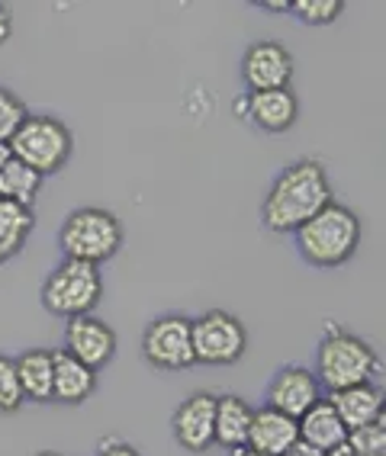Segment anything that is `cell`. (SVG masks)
Wrapping results in <instances>:
<instances>
[{
  "label": "cell",
  "mask_w": 386,
  "mask_h": 456,
  "mask_svg": "<svg viewBox=\"0 0 386 456\" xmlns=\"http://www.w3.org/2000/svg\"><path fill=\"white\" fill-rule=\"evenodd\" d=\"M10 158H13V155H10V145H7V142H0V171L7 167Z\"/></svg>",
  "instance_id": "f546056e"
},
{
  "label": "cell",
  "mask_w": 386,
  "mask_h": 456,
  "mask_svg": "<svg viewBox=\"0 0 386 456\" xmlns=\"http://www.w3.org/2000/svg\"><path fill=\"white\" fill-rule=\"evenodd\" d=\"M100 299H103V277L94 264L62 257V264L42 283V305L65 322L94 315Z\"/></svg>",
  "instance_id": "8992f818"
},
{
  "label": "cell",
  "mask_w": 386,
  "mask_h": 456,
  "mask_svg": "<svg viewBox=\"0 0 386 456\" xmlns=\"http://www.w3.org/2000/svg\"><path fill=\"white\" fill-rule=\"evenodd\" d=\"M36 456H65V453H55V450H42V453H36Z\"/></svg>",
  "instance_id": "d6a6232c"
},
{
  "label": "cell",
  "mask_w": 386,
  "mask_h": 456,
  "mask_svg": "<svg viewBox=\"0 0 386 456\" xmlns=\"http://www.w3.org/2000/svg\"><path fill=\"white\" fill-rule=\"evenodd\" d=\"M296 440H300V431H296L293 418L280 415V411L264 405L251 415V428H248L245 447L251 450V453H261V456H283Z\"/></svg>",
  "instance_id": "9a60e30c"
},
{
  "label": "cell",
  "mask_w": 386,
  "mask_h": 456,
  "mask_svg": "<svg viewBox=\"0 0 386 456\" xmlns=\"http://www.w3.org/2000/svg\"><path fill=\"white\" fill-rule=\"evenodd\" d=\"M116 331L97 315H81L71 318L65 325V354H71L74 360H81L84 367H91L94 373H100L103 367H110L116 357Z\"/></svg>",
  "instance_id": "30bf717a"
},
{
  "label": "cell",
  "mask_w": 386,
  "mask_h": 456,
  "mask_svg": "<svg viewBox=\"0 0 386 456\" xmlns=\"http://www.w3.org/2000/svg\"><path fill=\"white\" fill-rule=\"evenodd\" d=\"M174 440L187 453H206L216 444V395L213 392H193L177 405L171 418Z\"/></svg>",
  "instance_id": "7c38bea8"
},
{
  "label": "cell",
  "mask_w": 386,
  "mask_h": 456,
  "mask_svg": "<svg viewBox=\"0 0 386 456\" xmlns=\"http://www.w3.org/2000/svg\"><path fill=\"white\" fill-rule=\"evenodd\" d=\"M97 456H142V453L119 437H103L100 440V447H97Z\"/></svg>",
  "instance_id": "484cf974"
},
{
  "label": "cell",
  "mask_w": 386,
  "mask_h": 456,
  "mask_svg": "<svg viewBox=\"0 0 386 456\" xmlns=\"http://www.w3.org/2000/svg\"><path fill=\"white\" fill-rule=\"evenodd\" d=\"M17 363V379L23 402H39L49 405L52 402V351H23L20 357H13Z\"/></svg>",
  "instance_id": "d6986e66"
},
{
  "label": "cell",
  "mask_w": 386,
  "mask_h": 456,
  "mask_svg": "<svg viewBox=\"0 0 386 456\" xmlns=\"http://www.w3.org/2000/svg\"><path fill=\"white\" fill-rule=\"evenodd\" d=\"M10 33H13V20H10V13L4 7H0V45L10 39Z\"/></svg>",
  "instance_id": "f1b7e54d"
},
{
  "label": "cell",
  "mask_w": 386,
  "mask_h": 456,
  "mask_svg": "<svg viewBox=\"0 0 386 456\" xmlns=\"http://www.w3.org/2000/svg\"><path fill=\"white\" fill-rule=\"evenodd\" d=\"M296 71V61L290 49L277 39H258L251 42L242 55V81L251 94L264 90H283L290 87Z\"/></svg>",
  "instance_id": "9c48e42d"
},
{
  "label": "cell",
  "mask_w": 386,
  "mask_h": 456,
  "mask_svg": "<svg viewBox=\"0 0 386 456\" xmlns=\"http://www.w3.org/2000/svg\"><path fill=\"white\" fill-rule=\"evenodd\" d=\"M239 113H245V119L255 129L267 132V135H283L296 126L300 119V100L290 87L283 90H264V94H245L235 103Z\"/></svg>",
  "instance_id": "4fadbf2b"
},
{
  "label": "cell",
  "mask_w": 386,
  "mask_h": 456,
  "mask_svg": "<svg viewBox=\"0 0 386 456\" xmlns=\"http://www.w3.org/2000/svg\"><path fill=\"white\" fill-rule=\"evenodd\" d=\"M258 7L267 13H290V0H258Z\"/></svg>",
  "instance_id": "4316f807"
},
{
  "label": "cell",
  "mask_w": 386,
  "mask_h": 456,
  "mask_svg": "<svg viewBox=\"0 0 386 456\" xmlns=\"http://www.w3.org/2000/svg\"><path fill=\"white\" fill-rule=\"evenodd\" d=\"M142 360L161 373H181L193 367V318L158 315L142 331Z\"/></svg>",
  "instance_id": "ba28073f"
},
{
  "label": "cell",
  "mask_w": 386,
  "mask_h": 456,
  "mask_svg": "<svg viewBox=\"0 0 386 456\" xmlns=\"http://www.w3.org/2000/svg\"><path fill=\"white\" fill-rule=\"evenodd\" d=\"M232 456H261V453H251L248 447H242V450H232Z\"/></svg>",
  "instance_id": "1f68e13d"
},
{
  "label": "cell",
  "mask_w": 386,
  "mask_h": 456,
  "mask_svg": "<svg viewBox=\"0 0 386 456\" xmlns=\"http://www.w3.org/2000/svg\"><path fill=\"white\" fill-rule=\"evenodd\" d=\"M316 379L322 389L338 392L348 386L374 383L380 373V354L364 338L345 331L341 325L329 322L322 331L319 351H316Z\"/></svg>",
  "instance_id": "3957f363"
},
{
  "label": "cell",
  "mask_w": 386,
  "mask_h": 456,
  "mask_svg": "<svg viewBox=\"0 0 386 456\" xmlns=\"http://www.w3.org/2000/svg\"><path fill=\"white\" fill-rule=\"evenodd\" d=\"M126 232L119 216L100 206H81L65 216L62 228H58V248L68 261H84V264H100L113 261L116 254L123 251Z\"/></svg>",
  "instance_id": "277c9868"
},
{
  "label": "cell",
  "mask_w": 386,
  "mask_h": 456,
  "mask_svg": "<svg viewBox=\"0 0 386 456\" xmlns=\"http://www.w3.org/2000/svg\"><path fill=\"white\" fill-rule=\"evenodd\" d=\"M283 456H325V453H319V450H313V447H309V444H303V440H296L293 447H290Z\"/></svg>",
  "instance_id": "83f0119b"
},
{
  "label": "cell",
  "mask_w": 386,
  "mask_h": 456,
  "mask_svg": "<svg viewBox=\"0 0 386 456\" xmlns=\"http://www.w3.org/2000/svg\"><path fill=\"white\" fill-rule=\"evenodd\" d=\"M332 200V183L325 164L316 158H300L287 164L271 183L261 203V222L274 235H293L296 228L319 216Z\"/></svg>",
  "instance_id": "6da1fadb"
},
{
  "label": "cell",
  "mask_w": 386,
  "mask_h": 456,
  "mask_svg": "<svg viewBox=\"0 0 386 456\" xmlns=\"http://www.w3.org/2000/svg\"><path fill=\"white\" fill-rule=\"evenodd\" d=\"M39 193H42L39 174L29 171V167L20 164L17 158H10L7 167L0 171V200H10V203L33 209L36 200H39Z\"/></svg>",
  "instance_id": "44dd1931"
},
{
  "label": "cell",
  "mask_w": 386,
  "mask_h": 456,
  "mask_svg": "<svg viewBox=\"0 0 386 456\" xmlns=\"http://www.w3.org/2000/svg\"><path fill=\"white\" fill-rule=\"evenodd\" d=\"M325 399L332 402V408H335V415L348 428V434L383 418V389L377 383L348 386V389L329 392Z\"/></svg>",
  "instance_id": "5bb4252c"
},
{
  "label": "cell",
  "mask_w": 386,
  "mask_h": 456,
  "mask_svg": "<svg viewBox=\"0 0 386 456\" xmlns=\"http://www.w3.org/2000/svg\"><path fill=\"white\" fill-rule=\"evenodd\" d=\"M97 392V373L65 351H52V402L81 405Z\"/></svg>",
  "instance_id": "2e32d148"
},
{
  "label": "cell",
  "mask_w": 386,
  "mask_h": 456,
  "mask_svg": "<svg viewBox=\"0 0 386 456\" xmlns=\"http://www.w3.org/2000/svg\"><path fill=\"white\" fill-rule=\"evenodd\" d=\"M296 251L306 264L319 270H335L348 264L361 248V219L341 203H329L319 216L293 232Z\"/></svg>",
  "instance_id": "7a4b0ae2"
},
{
  "label": "cell",
  "mask_w": 386,
  "mask_h": 456,
  "mask_svg": "<svg viewBox=\"0 0 386 456\" xmlns=\"http://www.w3.org/2000/svg\"><path fill=\"white\" fill-rule=\"evenodd\" d=\"M296 431H300V440L309 444L319 453H329V450L341 447L348 440V428L341 424V418L335 415L332 402L322 395L303 418H296Z\"/></svg>",
  "instance_id": "e0dca14e"
},
{
  "label": "cell",
  "mask_w": 386,
  "mask_h": 456,
  "mask_svg": "<svg viewBox=\"0 0 386 456\" xmlns=\"http://www.w3.org/2000/svg\"><path fill=\"white\" fill-rule=\"evenodd\" d=\"M29 116V110H26L23 100L13 94V90L0 87V142H7L17 135V129L23 126V119Z\"/></svg>",
  "instance_id": "cb8c5ba5"
},
{
  "label": "cell",
  "mask_w": 386,
  "mask_h": 456,
  "mask_svg": "<svg viewBox=\"0 0 386 456\" xmlns=\"http://www.w3.org/2000/svg\"><path fill=\"white\" fill-rule=\"evenodd\" d=\"M348 447L357 456H386V421L367 424V428H357V431L348 434Z\"/></svg>",
  "instance_id": "603a6c76"
},
{
  "label": "cell",
  "mask_w": 386,
  "mask_h": 456,
  "mask_svg": "<svg viewBox=\"0 0 386 456\" xmlns=\"http://www.w3.org/2000/svg\"><path fill=\"white\" fill-rule=\"evenodd\" d=\"M20 405H23V392H20L17 363H13V357L0 354V411L13 415Z\"/></svg>",
  "instance_id": "d4e9b609"
},
{
  "label": "cell",
  "mask_w": 386,
  "mask_h": 456,
  "mask_svg": "<svg viewBox=\"0 0 386 456\" xmlns=\"http://www.w3.org/2000/svg\"><path fill=\"white\" fill-rule=\"evenodd\" d=\"M33 209L0 200V264H10L33 235Z\"/></svg>",
  "instance_id": "ffe728a7"
},
{
  "label": "cell",
  "mask_w": 386,
  "mask_h": 456,
  "mask_svg": "<svg viewBox=\"0 0 386 456\" xmlns=\"http://www.w3.org/2000/svg\"><path fill=\"white\" fill-rule=\"evenodd\" d=\"M74 151V135L62 119L55 116H36L29 113L17 135L10 139V155L20 164H26L29 171H36L42 180L52 174L65 171V164L71 161Z\"/></svg>",
  "instance_id": "5b68a950"
},
{
  "label": "cell",
  "mask_w": 386,
  "mask_h": 456,
  "mask_svg": "<svg viewBox=\"0 0 386 456\" xmlns=\"http://www.w3.org/2000/svg\"><path fill=\"white\" fill-rule=\"evenodd\" d=\"M290 13L306 26H329L345 13L341 0H290Z\"/></svg>",
  "instance_id": "7402d4cb"
},
{
  "label": "cell",
  "mask_w": 386,
  "mask_h": 456,
  "mask_svg": "<svg viewBox=\"0 0 386 456\" xmlns=\"http://www.w3.org/2000/svg\"><path fill=\"white\" fill-rule=\"evenodd\" d=\"M248 354V328L226 309H209L193 318V363L232 367Z\"/></svg>",
  "instance_id": "52a82bcc"
},
{
  "label": "cell",
  "mask_w": 386,
  "mask_h": 456,
  "mask_svg": "<svg viewBox=\"0 0 386 456\" xmlns=\"http://www.w3.org/2000/svg\"><path fill=\"white\" fill-rule=\"evenodd\" d=\"M264 395H267V408H274V411H280V415H287L296 421V418H303L306 411L322 399V386L309 367L290 363V367H280L277 373L271 376Z\"/></svg>",
  "instance_id": "8fae6325"
},
{
  "label": "cell",
  "mask_w": 386,
  "mask_h": 456,
  "mask_svg": "<svg viewBox=\"0 0 386 456\" xmlns=\"http://www.w3.org/2000/svg\"><path fill=\"white\" fill-rule=\"evenodd\" d=\"M325 456H357V453H354V450L348 447V440H345V444H341V447L329 450V453H325Z\"/></svg>",
  "instance_id": "4dcf8cb0"
},
{
  "label": "cell",
  "mask_w": 386,
  "mask_h": 456,
  "mask_svg": "<svg viewBox=\"0 0 386 456\" xmlns=\"http://www.w3.org/2000/svg\"><path fill=\"white\" fill-rule=\"evenodd\" d=\"M251 415H255V408L242 395H216V444L229 453L245 447Z\"/></svg>",
  "instance_id": "ac0fdd59"
}]
</instances>
